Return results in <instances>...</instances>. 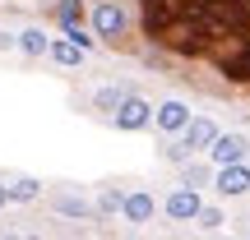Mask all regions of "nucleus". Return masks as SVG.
Here are the masks:
<instances>
[{"instance_id":"f257e3e1","label":"nucleus","mask_w":250,"mask_h":240,"mask_svg":"<svg viewBox=\"0 0 250 240\" xmlns=\"http://www.w3.org/2000/svg\"><path fill=\"white\" fill-rule=\"evenodd\" d=\"M93 33H98V42H121L130 33V14H125L121 0H98L93 5Z\"/></svg>"},{"instance_id":"f03ea898","label":"nucleus","mask_w":250,"mask_h":240,"mask_svg":"<svg viewBox=\"0 0 250 240\" xmlns=\"http://www.w3.org/2000/svg\"><path fill=\"white\" fill-rule=\"evenodd\" d=\"M153 102H144V97H134V92H125V102L116 111H111V120H116V129H125V134H139V129H148L153 125Z\"/></svg>"},{"instance_id":"7ed1b4c3","label":"nucleus","mask_w":250,"mask_h":240,"mask_svg":"<svg viewBox=\"0 0 250 240\" xmlns=\"http://www.w3.org/2000/svg\"><path fill=\"white\" fill-rule=\"evenodd\" d=\"M199 208H204V199H199V189H195V185H176L167 199H162V213H167L171 222H195Z\"/></svg>"},{"instance_id":"20e7f679","label":"nucleus","mask_w":250,"mask_h":240,"mask_svg":"<svg viewBox=\"0 0 250 240\" xmlns=\"http://www.w3.org/2000/svg\"><path fill=\"white\" fill-rule=\"evenodd\" d=\"M213 189H218L223 199H241V194H250V162H227V166H218Z\"/></svg>"},{"instance_id":"39448f33","label":"nucleus","mask_w":250,"mask_h":240,"mask_svg":"<svg viewBox=\"0 0 250 240\" xmlns=\"http://www.w3.org/2000/svg\"><path fill=\"white\" fill-rule=\"evenodd\" d=\"M250 157V139L246 134H218L213 139V148H208V162H213V166H227V162H246Z\"/></svg>"},{"instance_id":"423d86ee","label":"nucleus","mask_w":250,"mask_h":240,"mask_svg":"<svg viewBox=\"0 0 250 240\" xmlns=\"http://www.w3.org/2000/svg\"><path fill=\"white\" fill-rule=\"evenodd\" d=\"M190 120H195V116H190V107H186L181 97H167V102H158V111H153V125H158L162 134H181Z\"/></svg>"},{"instance_id":"0eeeda50","label":"nucleus","mask_w":250,"mask_h":240,"mask_svg":"<svg viewBox=\"0 0 250 240\" xmlns=\"http://www.w3.org/2000/svg\"><path fill=\"white\" fill-rule=\"evenodd\" d=\"M153 213H158V199H153V189H130V194H125V208H121L125 222L144 226V222H153Z\"/></svg>"},{"instance_id":"6e6552de","label":"nucleus","mask_w":250,"mask_h":240,"mask_svg":"<svg viewBox=\"0 0 250 240\" xmlns=\"http://www.w3.org/2000/svg\"><path fill=\"white\" fill-rule=\"evenodd\" d=\"M218 134H223V129H218V125L208 120V116H195V120L186 125V129H181V139H186V148H190V152H208Z\"/></svg>"},{"instance_id":"1a4fd4ad","label":"nucleus","mask_w":250,"mask_h":240,"mask_svg":"<svg viewBox=\"0 0 250 240\" xmlns=\"http://www.w3.org/2000/svg\"><path fill=\"white\" fill-rule=\"evenodd\" d=\"M51 208H56L61 217H74V222H88V217H98V203H88L83 194H65V189H61V194H51Z\"/></svg>"},{"instance_id":"9d476101","label":"nucleus","mask_w":250,"mask_h":240,"mask_svg":"<svg viewBox=\"0 0 250 240\" xmlns=\"http://www.w3.org/2000/svg\"><path fill=\"white\" fill-rule=\"evenodd\" d=\"M46 55H51L56 65H65V70H79V65H83V46L74 42L70 33H65V37H51V51H46Z\"/></svg>"},{"instance_id":"9b49d317","label":"nucleus","mask_w":250,"mask_h":240,"mask_svg":"<svg viewBox=\"0 0 250 240\" xmlns=\"http://www.w3.org/2000/svg\"><path fill=\"white\" fill-rule=\"evenodd\" d=\"M5 185H9V203H37L42 199V180L33 176H9Z\"/></svg>"},{"instance_id":"f8f14e48","label":"nucleus","mask_w":250,"mask_h":240,"mask_svg":"<svg viewBox=\"0 0 250 240\" xmlns=\"http://www.w3.org/2000/svg\"><path fill=\"white\" fill-rule=\"evenodd\" d=\"M19 51L23 55H46L51 51V37H46L42 28H23V33H19Z\"/></svg>"},{"instance_id":"ddd939ff","label":"nucleus","mask_w":250,"mask_h":240,"mask_svg":"<svg viewBox=\"0 0 250 240\" xmlns=\"http://www.w3.org/2000/svg\"><path fill=\"white\" fill-rule=\"evenodd\" d=\"M56 23H61V28L83 23V0H61V5H56Z\"/></svg>"},{"instance_id":"4468645a","label":"nucleus","mask_w":250,"mask_h":240,"mask_svg":"<svg viewBox=\"0 0 250 240\" xmlns=\"http://www.w3.org/2000/svg\"><path fill=\"white\" fill-rule=\"evenodd\" d=\"M121 102H125V88H111V83L93 92V107H98V111H107V116H111V111L121 107Z\"/></svg>"},{"instance_id":"2eb2a0df","label":"nucleus","mask_w":250,"mask_h":240,"mask_svg":"<svg viewBox=\"0 0 250 240\" xmlns=\"http://www.w3.org/2000/svg\"><path fill=\"white\" fill-rule=\"evenodd\" d=\"M213 176H218V171L199 166V162H186V171H181V185H195V189H204V185H208Z\"/></svg>"},{"instance_id":"dca6fc26","label":"nucleus","mask_w":250,"mask_h":240,"mask_svg":"<svg viewBox=\"0 0 250 240\" xmlns=\"http://www.w3.org/2000/svg\"><path fill=\"white\" fill-rule=\"evenodd\" d=\"M121 208H125L121 189H102V194H98V213H121Z\"/></svg>"},{"instance_id":"f3484780","label":"nucleus","mask_w":250,"mask_h":240,"mask_svg":"<svg viewBox=\"0 0 250 240\" xmlns=\"http://www.w3.org/2000/svg\"><path fill=\"white\" fill-rule=\"evenodd\" d=\"M195 222H199V231H218L227 217H223V208H199V217H195Z\"/></svg>"},{"instance_id":"a211bd4d","label":"nucleus","mask_w":250,"mask_h":240,"mask_svg":"<svg viewBox=\"0 0 250 240\" xmlns=\"http://www.w3.org/2000/svg\"><path fill=\"white\" fill-rule=\"evenodd\" d=\"M0 51H19V33H0Z\"/></svg>"},{"instance_id":"6ab92c4d","label":"nucleus","mask_w":250,"mask_h":240,"mask_svg":"<svg viewBox=\"0 0 250 240\" xmlns=\"http://www.w3.org/2000/svg\"><path fill=\"white\" fill-rule=\"evenodd\" d=\"M5 203H9V185L0 180V208H5Z\"/></svg>"}]
</instances>
